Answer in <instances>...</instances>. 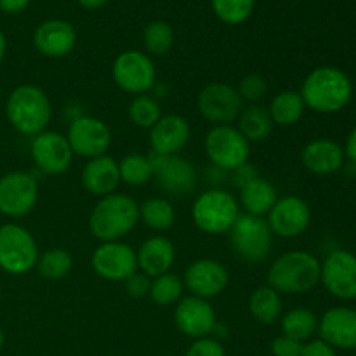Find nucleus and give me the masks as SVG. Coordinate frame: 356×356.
<instances>
[{
	"instance_id": "nucleus-47",
	"label": "nucleus",
	"mask_w": 356,
	"mask_h": 356,
	"mask_svg": "<svg viewBox=\"0 0 356 356\" xmlns=\"http://www.w3.org/2000/svg\"><path fill=\"white\" fill-rule=\"evenodd\" d=\"M6 51H7L6 35H3L2 30H0V63L3 61V56H6Z\"/></svg>"
},
{
	"instance_id": "nucleus-39",
	"label": "nucleus",
	"mask_w": 356,
	"mask_h": 356,
	"mask_svg": "<svg viewBox=\"0 0 356 356\" xmlns=\"http://www.w3.org/2000/svg\"><path fill=\"white\" fill-rule=\"evenodd\" d=\"M186 356H225V348L219 341L211 337L197 339L186 351Z\"/></svg>"
},
{
	"instance_id": "nucleus-27",
	"label": "nucleus",
	"mask_w": 356,
	"mask_h": 356,
	"mask_svg": "<svg viewBox=\"0 0 356 356\" xmlns=\"http://www.w3.org/2000/svg\"><path fill=\"white\" fill-rule=\"evenodd\" d=\"M236 120H238V131L249 143L264 141L270 138L275 127L268 108L261 106V104H250V106L243 108Z\"/></svg>"
},
{
	"instance_id": "nucleus-37",
	"label": "nucleus",
	"mask_w": 356,
	"mask_h": 356,
	"mask_svg": "<svg viewBox=\"0 0 356 356\" xmlns=\"http://www.w3.org/2000/svg\"><path fill=\"white\" fill-rule=\"evenodd\" d=\"M216 16L226 24H240L254 10L256 0H211Z\"/></svg>"
},
{
	"instance_id": "nucleus-32",
	"label": "nucleus",
	"mask_w": 356,
	"mask_h": 356,
	"mask_svg": "<svg viewBox=\"0 0 356 356\" xmlns=\"http://www.w3.org/2000/svg\"><path fill=\"white\" fill-rule=\"evenodd\" d=\"M118 170H120V181H124L129 186H143L153 177V165L149 156L131 155L124 156L122 162H118Z\"/></svg>"
},
{
	"instance_id": "nucleus-45",
	"label": "nucleus",
	"mask_w": 356,
	"mask_h": 356,
	"mask_svg": "<svg viewBox=\"0 0 356 356\" xmlns=\"http://www.w3.org/2000/svg\"><path fill=\"white\" fill-rule=\"evenodd\" d=\"M344 155L353 162V165H356V127L350 132L346 141V148H344Z\"/></svg>"
},
{
	"instance_id": "nucleus-1",
	"label": "nucleus",
	"mask_w": 356,
	"mask_h": 356,
	"mask_svg": "<svg viewBox=\"0 0 356 356\" xmlns=\"http://www.w3.org/2000/svg\"><path fill=\"white\" fill-rule=\"evenodd\" d=\"M299 94L309 110L316 113H337L351 101L353 83L343 70L320 66L306 76Z\"/></svg>"
},
{
	"instance_id": "nucleus-30",
	"label": "nucleus",
	"mask_w": 356,
	"mask_h": 356,
	"mask_svg": "<svg viewBox=\"0 0 356 356\" xmlns=\"http://www.w3.org/2000/svg\"><path fill=\"white\" fill-rule=\"evenodd\" d=\"M318 330V318L313 312L306 308H296L285 313L282 318V332L284 336L292 337V339L305 343L313 334Z\"/></svg>"
},
{
	"instance_id": "nucleus-44",
	"label": "nucleus",
	"mask_w": 356,
	"mask_h": 356,
	"mask_svg": "<svg viewBox=\"0 0 356 356\" xmlns=\"http://www.w3.org/2000/svg\"><path fill=\"white\" fill-rule=\"evenodd\" d=\"M30 3V0H0V10L6 14H19Z\"/></svg>"
},
{
	"instance_id": "nucleus-28",
	"label": "nucleus",
	"mask_w": 356,
	"mask_h": 356,
	"mask_svg": "<svg viewBox=\"0 0 356 356\" xmlns=\"http://www.w3.org/2000/svg\"><path fill=\"white\" fill-rule=\"evenodd\" d=\"M305 101H302L301 94L296 90H282L271 99L270 108H268L273 124L282 125V127L298 124L305 115Z\"/></svg>"
},
{
	"instance_id": "nucleus-49",
	"label": "nucleus",
	"mask_w": 356,
	"mask_h": 356,
	"mask_svg": "<svg viewBox=\"0 0 356 356\" xmlns=\"http://www.w3.org/2000/svg\"><path fill=\"white\" fill-rule=\"evenodd\" d=\"M0 99H2V89H0Z\"/></svg>"
},
{
	"instance_id": "nucleus-22",
	"label": "nucleus",
	"mask_w": 356,
	"mask_h": 356,
	"mask_svg": "<svg viewBox=\"0 0 356 356\" xmlns=\"http://www.w3.org/2000/svg\"><path fill=\"white\" fill-rule=\"evenodd\" d=\"M190 124L181 115H165L149 129V143L155 155H177L190 139Z\"/></svg>"
},
{
	"instance_id": "nucleus-24",
	"label": "nucleus",
	"mask_w": 356,
	"mask_h": 356,
	"mask_svg": "<svg viewBox=\"0 0 356 356\" xmlns=\"http://www.w3.org/2000/svg\"><path fill=\"white\" fill-rule=\"evenodd\" d=\"M82 184L89 193L96 197L111 195L120 184L118 162L108 155L90 159L82 170Z\"/></svg>"
},
{
	"instance_id": "nucleus-34",
	"label": "nucleus",
	"mask_w": 356,
	"mask_h": 356,
	"mask_svg": "<svg viewBox=\"0 0 356 356\" xmlns=\"http://www.w3.org/2000/svg\"><path fill=\"white\" fill-rule=\"evenodd\" d=\"M184 284L177 275L163 273L155 277L149 287V298L159 306H170L183 296Z\"/></svg>"
},
{
	"instance_id": "nucleus-12",
	"label": "nucleus",
	"mask_w": 356,
	"mask_h": 356,
	"mask_svg": "<svg viewBox=\"0 0 356 356\" xmlns=\"http://www.w3.org/2000/svg\"><path fill=\"white\" fill-rule=\"evenodd\" d=\"M66 139L73 153L90 160L106 155L111 146V131L99 118L79 117L70 124Z\"/></svg>"
},
{
	"instance_id": "nucleus-6",
	"label": "nucleus",
	"mask_w": 356,
	"mask_h": 356,
	"mask_svg": "<svg viewBox=\"0 0 356 356\" xmlns=\"http://www.w3.org/2000/svg\"><path fill=\"white\" fill-rule=\"evenodd\" d=\"M37 263L38 247L31 233L14 222L0 226V270L9 275H23Z\"/></svg>"
},
{
	"instance_id": "nucleus-46",
	"label": "nucleus",
	"mask_w": 356,
	"mask_h": 356,
	"mask_svg": "<svg viewBox=\"0 0 356 356\" xmlns=\"http://www.w3.org/2000/svg\"><path fill=\"white\" fill-rule=\"evenodd\" d=\"M108 2H110V0H79L80 6L86 7V9H101V7L106 6Z\"/></svg>"
},
{
	"instance_id": "nucleus-8",
	"label": "nucleus",
	"mask_w": 356,
	"mask_h": 356,
	"mask_svg": "<svg viewBox=\"0 0 356 356\" xmlns=\"http://www.w3.org/2000/svg\"><path fill=\"white\" fill-rule=\"evenodd\" d=\"M229 242L242 259L261 263L270 256L271 233L266 219L250 214H240L229 229Z\"/></svg>"
},
{
	"instance_id": "nucleus-31",
	"label": "nucleus",
	"mask_w": 356,
	"mask_h": 356,
	"mask_svg": "<svg viewBox=\"0 0 356 356\" xmlns=\"http://www.w3.org/2000/svg\"><path fill=\"white\" fill-rule=\"evenodd\" d=\"M139 218L145 221L148 228L155 229V232H165L176 221V211L169 200L156 197L139 205Z\"/></svg>"
},
{
	"instance_id": "nucleus-42",
	"label": "nucleus",
	"mask_w": 356,
	"mask_h": 356,
	"mask_svg": "<svg viewBox=\"0 0 356 356\" xmlns=\"http://www.w3.org/2000/svg\"><path fill=\"white\" fill-rule=\"evenodd\" d=\"M301 356H337L336 350H334L330 344H327L325 341L315 339L309 341L302 346Z\"/></svg>"
},
{
	"instance_id": "nucleus-19",
	"label": "nucleus",
	"mask_w": 356,
	"mask_h": 356,
	"mask_svg": "<svg viewBox=\"0 0 356 356\" xmlns=\"http://www.w3.org/2000/svg\"><path fill=\"white\" fill-rule=\"evenodd\" d=\"M174 322L184 336L202 339L216 329V312L205 299L190 296L177 305Z\"/></svg>"
},
{
	"instance_id": "nucleus-35",
	"label": "nucleus",
	"mask_w": 356,
	"mask_h": 356,
	"mask_svg": "<svg viewBox=\"0 0 356 356\" xmlns=\"http://www.w3.org/2000/svg\"><path fill=\"white\" fill-rule=\"evenodd\" d=\"M143 42L149 54L163 56L170 51L174 44V30L165 21H153L145 28Z\"/></svg>"
},
{
	"instance_id": "nucleus-16",
	"label": "nucleus",
	"mask_w": 356,
	"mask_h": 356,
	"mask_svg": "<svg viewBox=\"0 0 356 356\" xmlns=\"http://www.w3.org/2000/svg\"><path fill=\"white\" fill-rule=\"evenodd\" d=\"M31 159L44 174H63L70 167L73 152L66 136L44 131L31 141Z\"/></svg>"
},
{
	"instance_id": "nucleus-38",
	"label": "nucleus",
	"mask_w": 356,
	"mask_h": 356,
	"mask_svg": "<svg viewBox=\"0 0 356 356\" xmlns=\"http://www.w3.org/2000/svg\"><path fill=\"white\" fill-rule=\"evenodd\" d=\"M240 97L243 101H249V103L257 104V101L263 99L268 92V86L266 80L259 75H247L243 76L242 82H240L238 89Z\"/></svg>"
},
{
	"instance_id": "nucleus-14",
	"label": "nucleus",
	"mask_w": 356,
	"mask_h": 356,
	"mask_svg": "<svg viewBox=\"0 0 356 356\" xmlns=\"http://www.w3.org/2000/svg\"><path fill=\"white\" fill-rule=\"evenodd\" d=\"M323 287L337 299H356V256L348 250H334L320 268Z\"/></svg>"
},
{
	"instance_id": "nucleus-9",
	"label": "nucleus",
	"mask_w": 356,
	"mask_h": 356,
	"mask_svg": "<svg viewBox=\"0 0 356 356\" xmlns=\"http://www.w3.org/2000/svg\"><path fill=\"white\" fill-rule=\"evenodd\" d=\"M198 111L205 120L216 125H229L243 110V99L235 87L222 82H212L198 94Z\"/></svg>"
},
{
	"instance_id": "nucleus-18",
	"label": "nucleus",
	"mask_w": 356,
	"mask_h": 356,
	"mask_svg": "<svg viewBox=\"0 0 356 356\" xmlns=\"http://www.w3.org/2000/svg\"><path fill=\"white\" fill-rule=\"evenodd\" d=\"M228 280V270L219 261L198 259L188 266L183 284L195 298L209 299L221 294Z\"/></svg>"
},
{
	"instance_id": "nucleus-11",
	"label": "nucleus",
	"mask_w": 356,
	"mask_h": 356,
	"mask_svg": "<svg viewBox=\"0 0 356 356\" xmlns=\"http://www.w3.org/2000/svg\"><path fill=\"white\" fill-rule=\"evenodd\" d=\"M38 200V184L31 174L14 170L0 177V212L7 218L30 214Z\"/></svg>"
},
{
	"instance_id": "nucleus-43",
	"label": "nucleus",
	"mask_w": 356,
	"mask_h": 356,
	"mask_svg": "<svg viewBox=\"0 0 356 356\" xmlns=\"http://www.w3.org/2000/svg\"><path fill=\"white\" fill-rule=\"evenodd\" d=\"M257 170L254 169L252 165H249V163H243L242 167H238V169L233 170V183L236 184V186L242 190L245 184H249L250 181L257 179Z\"/></svg>"
},
{
	"instance_id": "nucleus-7",
	"label": "nucleus",
	"mask_w": 356,
	"mask_h": 356,
	"mask_svg": "<svg viewBox=\"0 0 356 356\" xmlns=\"http://www.w3.org/2000/svg\"><path fill=\"white\" fill-rule=\"evenodd\" d=\"M205 153L212 165L219 170L233 172L249 160L250 143L238 129L232 125H216L205 136Z\"/></svg>"
},
{
	"instance_id": "nucleus-25",
	"label": "nucleus",
	"mask_w": 356,
	"mask_h": 356,
	"mask_svg": "<svg viewBox=\"0 0 356 356\" xmlns=\"http://www.w3.org/2000/svg\"><path fill=\"white\" fill-rule=\"evenodd\" d=\"M138 266L146 277H160L169 273L170 266L176 261L174 243L165 236H152L138 250Z\"/></svg>"
},
{
	"instance_id": "nucleus-40",
	"label": "nucleus",
	"mask_w": 356,
	"mask_h": 356,
	"mask_svg": "<svg viewBox=\"0 0 356 356\" xmlns=\"http://www.w3.org/2000/svg\"><path fill=\"white\" fill-rule=\"evenodd\" d=\"M305 343L292 339V337L280 336L271 343V353L275 356H301Z\"/></svg>"
},
{
	"instance_id": "nucleus-29",
	"label": "nucleus",
	"mask_w": 356,
	"mask_h": 356,
	"mask_svg": "<svg viewBox=\"0 0 356 356\" xmlns=\"http://www.w3.org/2000/svg\"><path fill=\"white\" fill-rule=\"evenodd\" d=\"M249 308L254 318L259 323L270 325L282 315V299L277 291L266 285L252 292L249 299Z\"/></svg>"
},
{
	"instance_id": "nucleus-26",
	"label": "nucleus",
	"mask_w": 356,
	"mask_h": 356,
	"mask_svg": "<svg viewBox=\"0 0 356 356\" xmlns=\"http://www.w3.org/2000/svg\"><path fill=\"white\" fill-rule=\"evenodd\" d=\"M240 191H242L240 202H242V207L245 209V214L257 216V218H263L264 214H268L278 200L277 188L263 177L250 181Z\"/></svg>"
},
{
	"instance_id": "nucleus-17",
	"label": "nucleus",
	"mask_w": 356,
	"mask_h": 356,
	"mask_svg": "<svg viewBox=\"0 0 356 356\" xmlns=\"http://www.w3.org/2000/svg\"><path fill=\"white\" fill-rule=\"evenodd\" d=\"M266 221L273 235L280 238H296L309 226L312 211L302 198L285 197L277 200L268 212Z\"/></svg>"
},
{
	"instance_id": "nucleus-10",
	"label": "nucleus",
	"mask_w": 356,
	"mask_h": 356,
	"mask_svg": "<svg viewBox=\"0 0 356 356\" xmlns=\"http://www.w3.org/2000/svg\"><path fill=\"white\" fill-rule=\"evenodd\" d=\"M156 72L149 56L139 51H125L113 63V80L124 92L141 96L155 86Z\"/></svg>"
},
{
	"instance_id": "nucleus-36",
	"label": "nucleus",
	"mask_w": 356,
	"mask_h": 356,
	"mask_svg": "<svg viewBox=\"0 0 356 356\" xmlns=\"http://www.w3.org/2000/svg\"><path fill=\"white\" fill-rule=\"evenodd\" d=\"M129 117L132 124L138 127L152 129L162 118V111H160V104L152 96L141 94V96H136L129 104Z\"/></svg>"
},
{
	"instance_id": "nucleus-15",
	"label": "nucleus",
	"mask_w": 356,
	"mask_h": 356,
	"mask_svg": "<svg viewBox=\"0 0 356 356\" xmlns=\"http://www.w3.org/2000/svg\"><path fill=\"white\" fill-rule=\"evenodd\" d=\"M153 165V176L162 190L170 195H186L193 191L197 184V172L193 163L179 155H155L149 156Z\"/></svg>"
},
{
	"instance_id": "nucleus-21",
	"label": "nucleus",
	"mask_w": 356,
	"mask_h": 356,
	"mask_svg": "<svg viewBox=\"0 0 356 356\" xmlns=\"http://www.w3.org/2000/svg\"><path fill=\"white\" fill-rule=\"evenodd\" d=\"M76 44V31L68 21H44L33 33V45L45 58H63Z\"/></svg>"
},
{
	"instance_id": "nucleus-13",
	"label": "nucleus",
	"mask_w": 356,
	"mask_h": 356,
	"mask_svg": "<svg viewBox=\"0 0 356 356\" xmlns=\"http://www.w3.org/2000/svg\"><path fill=\"white\" fill-rule=\"evenodd\" d=\"M92 270L108 282H125L138 270L134 249L124 242H104L94 250Z\"/></svg>"
},
{
	"instance_id": "nucleus-2",
	"label": "nucleus",
	"mask_w": 356,
	"mask_h": 356,
	"mask_svg": "<svg viewBox=\"0 0 356 356\" xmlns=\"http://www.w3.org/2000/svg\"><path fill=\"white\" fill-rule=\"evenodd\" d=\"M139 205L127 195L111 193L101 198L89 218V229L99 242H120L134 229Z\"/></svg>"
},
{
	"instance_id": "nucleus-33",
	"label": "nucleus",
	"mask_w": 356,
	"mask_h": 356,
	"mask_svg": "<svg viewBox=\"0 0 356 356\" xmlns=\"http://www.w3.org/2000/svg\"><path fill=\"white\" fill-rule=\"evenodd\" d=\"M73 259L66 250L51 249L38 257V273L45 280H61L72 271Z\"/></svg>"
},
{
	"instance_id": "nucleus-41",
	"label": "nucleus",
	"mask_w": 356,
	"mask_h": 356,
	"mask_svg": "<svg viewBox=\"0 0 356 356\" xmlns=\"http://www.w3.org/2000/svg\"><path fill=\"white\" fill-rule=\"evenodd\" d=\"M149 287H152L149 278L145 273H138V271L125 280V291H127V294L131 298H145V296L149 294Z\"/></svg>"
},
{
	"instance_id": "nucleus-20",
	"label": "nucleus",
	"mask_w": 356,
	"mask_h": 356,
	"mask_svg": "<svg viewBox=\"0 0 356 356\" xmlns=\"http://www.w3.org/2000/svg\"><path fill=\"white\" fill-rule=\"evenodd\" d=\"M320 339L336 350H356V309L337 306L318 320Z\"/></svg>"
},
{
	"instance_id": "nucleus-48",
	"label": "nucleus",
	"mask_w": 356,
	"mask_h": 356,
	"mask_svg": "<svg viewBox=\"0 0 356 356\" xmlns=\"http://www.w3.org/2000/svg\"><path fill=\"white\" fill-rule=\"evenodd\" d=\"M3 343H6V334H3L2 327H0V350L3 348Z\"/></svg>"
},
{
	"instance_id": "nucleus-23",
	"label": "nucleus",
	"mask_w": 356,
	"mask_h": 356,
	"mask_svg": "<svg viewBox=\"0 0 356 356\" xmlns=\"http://www.w3.org/2000/svg\"><path fill=\"white\" fill-rule=\"evenodd\" d=\"M344 148L332 139H315L302 148V165L313 174L327 176L334 174L344 165Z\"/></svg>"
},
{
	"instance_id": "nucleus-4",
	"label": "nucleus",
	"mask_w": 356,
	"mask_h": 356,
	"mask_svg": "<svg viewBox=\"0 0 356 356\" xmlns=\"http://www.w3.org/2000/svg\"><path fill=\"white\" fill-rule=\"evenodd\" d=\"M322 263L313 254L292 250L278 257L268 271V285L285 294H302L320 282Z\"/></svg>"
},
{
	"instance_id": "nucleus-5",
	"label": "nucleus",
	"mask_w": 356,
	"mask_h": 356,
	"mask_svg": "<svg viewBox=\"0 0 356 356\" xmlns=\"http://www.w3.org/2000/svg\"><path fill=\"white\" fill-rule=\"evenodd\" d=\"M191 216L198 229L209 235L228 233L240 211L235 197L225 190H209L195 200Z\"/></svg>"
},
{
	"instance_id": "nucleus-3",
	"label": "nucleus",
	"mask_w": 356,
	"mask_h": 356,
	"mask_svg": "<svg viewBox=\"0 0 356 356\" xmlns=\"http://www.w3.org/2000/svg\"><path fill=\"white\" fill-rule=\"evenodd\" d=\"M6 115L9 124L23 136H37L45 131L52 118L51 101L37 86L24 83L7 97Z\"/></svg>"
}]
</instances>
